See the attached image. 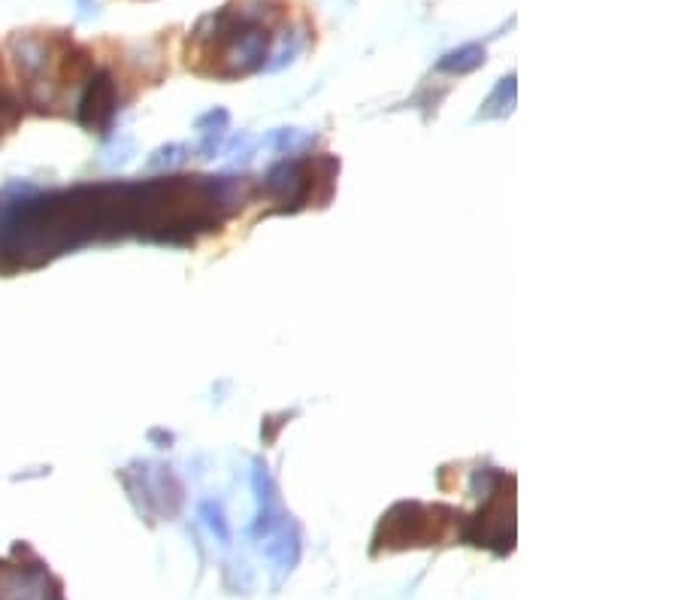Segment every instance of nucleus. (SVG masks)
Segmentation results:
<instances>
[{
  "mask_svg": "<svg viewBox=\"0 0 681 600\" xmlns=\"http://www.w3.org/2000/svg\"><path fill=\"white\" fill-rule=\"evenodd\" d=\"M479 61H482V49L479 46H464L461 52H451L442 61V67L445 70H467V67H476Z\"/></svg>",
  "mask_w": 681,
  "mask_h": 600,
  "instance_id": "nucleus-1",
  "label": "nucleus"
}]
</instances>
